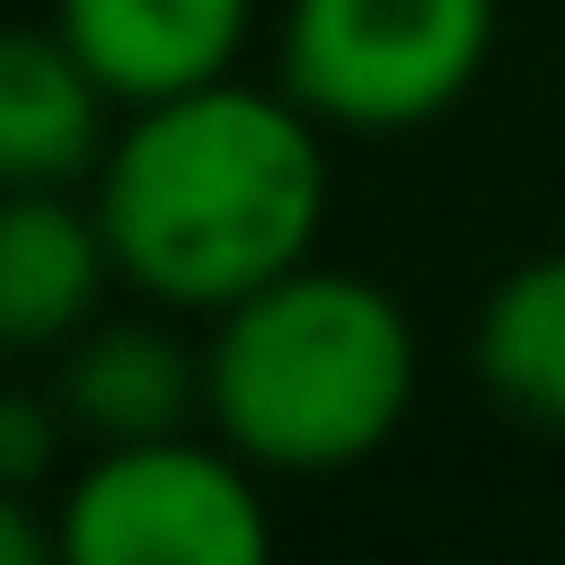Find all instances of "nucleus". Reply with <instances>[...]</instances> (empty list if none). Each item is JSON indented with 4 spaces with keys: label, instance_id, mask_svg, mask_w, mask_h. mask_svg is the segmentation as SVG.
<instances>
[{
    "label": "nucleus",
    "instance_id": "f257e3e1",
    "mask_svg": "<svg viewBox=\"0 0 565 565\" xmlns=\"http://www.w3.org/2000/svg\"><path fill=\"white\" fill-rule=\"evenodd\" d=\"M327 124L291 88L203 79L124 106L88 194L141 300L221 318L256 282L309 265L327 221Z\"/></svg>",
    "mask_w": 565,
    "mask_h": 565
},
{
    "label": "nucleus",
    "instance_id": "f03ea898",
    "mask_svg": "<svg viewBox=\"0 0 565 565\" xmlns=\"http://www.w3.org/2000/svg\"><path fill=\"white\" fill-rule=\"evenodd\" d=\"M415 371L424 362L397 291L309 256L212 318L203 424L265 477H335L397 441Z\"/></svg>",
    "mask_w": 565,
    "mask_h": 565
},
{
    "label": "nucleus",
    "instance_id": "7ed1b4c3",
    "mask_svg": "<svg viewBox=\"0 0 565 565\" xmlns=\"http://www.w3.org/2000/svg\"><path fill=\"white\" fill-rule=\"evenodd\" d=\"M265 468L221 433H150V441H88L71 468L53 530L71 565H256L274 547Z\"/></svg>",
    "mask_w": 565,
    "mask_h": 565
},
{
    "label": "nucleus",
    "instance_id": "20e7f679",
    "mask_svg": "<svg viewBox=\"0 0 565 565\" xmlns=\"http://www.w3.org/2000/svg\"><path fill=\"white\" fill-rule=\"evenodd\" d=\"M494 53V0H282V88L327 132H415Z\"/></svg>",
    "mask_w": 565,
    "mask_h": 565
},
{
    "label": "nucleus",
    "instance_id": "39448f33",
    "mask_svg": "<svg viewBox=\"0 0 565 565\" xmlns=\"http://www.w3.org/2000/svg\"><path fill=\"white\" fill-rule=\"evenodd\" d=\"M124 282L88 185H0V353H53Z\"/></svg>",
    "mask_w": 565,
    "mask_h": 565
},
{
    "label": "nucleus",
    "instance_id": "423d86ee",
    "mask_svg": "<svg viewBox=\"0 0 565 565\" xmlns=\"http://www.w3.org/2000/svg\"><path fill=\"white\" fill-rule=\"evenodd\" d=\"M71 53L106 79L115 106H150L238 71L256 0H53Z\"/></svg>",
    "mask_w": 565,
    "mask_h": 565
},
{
    "label": "nucleus",
    "instance_id": "0eeeda50",
    "mask_svg": "<svg viewBox=\"0 0 565 565\" xmlns=\"http://www.w3.org/2000/svg\"><path fill=\"white\" fill-rule=\"evenodd\" d=\"M106 106V79L53 18L0 26V185H88L115 141Z\"/></svg>",
    "mask_w": 565,
    "mask_h": 565
},
{
    "label": "nucleus",
    "instance_id": "6e6552de",
    "mask_svg": "<svg viewBox=\"0 0 565 565\" xmlns=\"http://www.w3.org/2000/svg\"><path fill=\"white\" fill-rule=\"evenodd\" d=\"M71 433L88 441H150L203 424V353L168 335L159 318H97L62 344V388Z\"/></svg>",
    "mask_w": 565,
    "mask_h": 565
},
{
    "label": "nucleus",
    "instance_id": "1a4fd4ad",
    "mask_svg": "<svg viewBox=\"0 0 565 565\" xmlns=\"http://www.w3.org/2000/svg\"><path fill=\"white\" fill-rule=\"evenodd\" d=\"M468 362L486 380V397L539 433H565V247L521 256L468 335Z\"/></svg>",
    "mask_w": 565,
    "mask_h": 565
},
{
    "label": "nucleus",
    "instance_id": "9d476101",
    "mask_svg": "<svg viewBox=\"0 0 565 565\" xmlns=\"http://www.w3.org/2000/svg\"><path fill=\"white\" fill-rule=\"evenodd\" d=\"M62 433H71V406L62 397H35V388H9L0 380V477L9 486H53L62 477Z\"/></svg>",
    "mask_w": 565,
    "mask_h": 565
},
{
    "label": "nucleus",
    "instance_id": "9b49d317",
    "mask_svg": "<svg viewBox=\"0 0 565 565\" xmlns=\"http://www.w3.org/2000/svg\"><path fill=\"white\" fill-rule=\"evenodd\" d=\"M44 556H62V530L35 512L26 486L0 477V565H44Z\"/></svg>",
    "mask_w": 565,
    "mask_h": 565
}]
</instances>
